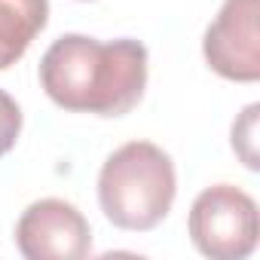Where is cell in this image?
<instances>
[{
  "label": "cell",
  "mask_w": 260,
  "mask_h": 260,
  "mask_svg": "<svg viewBox=\"0 0 260 260\" xmlns=\"http://www.w3.org/2000/svg\"><path fill=\"white\" fill-rule=\"evenodd\" d=\"M40 83L64 110L122 116L144 95L147 49L128 37L101 43L95 37L64 34L40 58Z\"/></svg>",
  "instance_id": "obj_1"
},
{
  "label": "cell",
  "mask_w": 260,
  "mask_h": 260,
  "mask_svg": "<svg viewBox=\"0 0 260 260\" xmlns=\"http://www.w3.org/2000/svg\"><path fill=\"white\" fill-rule=\"evenodd\" d=\"M175 166L169 153L150 141H128L107 156L98 175V202L119 230L147 233L175 202Z\"/></svg>",
  "instance_id": "obj_2"
},
{
  "label": "cell",
  "mask_w": 260,
  "mask_h": 260,
  "mask_svg": "<svg viewBox=\"0 0 260 260\" xmlns=\"http://www.w3.org/2000/svg\"><path fill=\"white\" fill-rule=\"evenodd\" d=\"M257 205L245 190L217 184L196 196L190 208V239L205 257L242 260L257 248Z\"/></svg>",
  "instance_id": "obj_3"
},
{
  "label": "cell",
  "mask_w": 260,
  "mask_h": 260,
  "mask_svg": "<svg viewBox=\"0 0 260 260\" xmlns=\"http://www.w3.org/2000/svg\"><path fill=\"white\" fill-rule=\"evenodd\" d=\"M260 0H223L208 25L202 52L214 74L236 83L260 80Z\"/></svg>",
  "instance_id": "obj_4"
},
{
  "label": "cell",
  "mask_w": 260,
  "mask_h": 260,
  "mask_svg": "<svg viewBox=\"0 0 260 260\" xmlns=\"http://www.w3.org/2000/svg\"><path fill=\"white\" fill-rule=\"evenodd\" d=\"M16 245L28 260H80L92 251V230L71 202L40 199L16 223Z\"/></svg>",
  "instance_id": "obj_5"
},
{
  "label": "cell",
  "mask_w": 260,
  "mask_h": 260,
  "mask_svg": "<svg viewBox=\"0 0 260 260\" xmlns=\"http://www.w3.org/2000/svg\"><path fill=\"white\" fill-rule=\"evenodd\" d=\"M49 0H0V71L13 68L46 28Z\"/></svg>",
  "instance_id": "obj_6"
},
{
  "label": "cell",
  "mask_w": 260,
  "mask_h": 260,
  "mask_svg": "<svg viewBox=\"0 0 260 260\" xmlns=\"http://www.w3.org/2000/svg\"><path fill=\"white\" fill-rule=\"evenodd\" d=\"M257 116H260V104H248L242 116L233 122V150L248 169L260 166L257 162Z\"/></svg>",
  "instance_id": "obj_7"
},
{
  "label": "cell",
  "mask_w": 260,
  "mask_h": 260,
  "mask_svg": "<svg viewBox=\"0 0 260 260\" xmlns=\"http://www.w3.org/2000/svg\"><path fill=\"white\" fill-rule=\"evenodd\" d=\"M22 132V110L10 92L0 89V156H7Z\"/></svg>",
  "instance_id": "obj_8"
}]
</instances>
